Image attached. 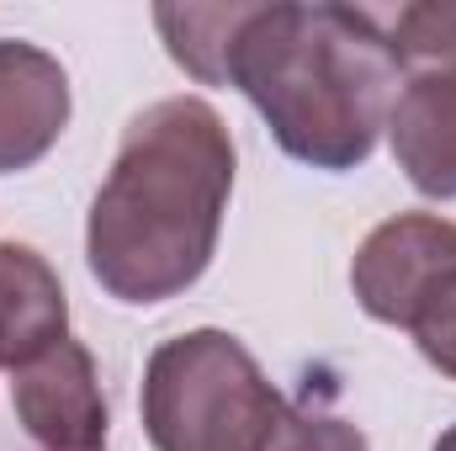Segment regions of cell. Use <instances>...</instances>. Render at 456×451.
I'll use <instances>...</instances> for the list:
<instances>
[{
  "label": "cell",
  "instance_id": "cell-9",
  "mask_svg": "<svg viewBox=\"0 0 456 451\" xmlns=\"http://www.w3.org/2000/svg\"><path fill=\"white\" fill-rule=\"evenodd\" d=\"M249 5H159L154 27L165 32L170 59L202 80V86H228V53H233V32L244 21Z\"/></svg>",
  "mask_w": 456,
  "mask_h": 451
},
{
  "label": "cell",
  "instance_id": "cell-12",
  "mask_svg": "<svg viewBox=\"0 0 456 451\" xmlns=\"http://www.w3.org/2000/svg\"><path fill=\"white\" fill-rule=\"evenodd\" d=\"M265 451H371V447H366L361 425H350L345 414L314 409V404H292Z\"/></svg>",
  "mask_w": 456,
  "mask_h": 451
},
{
  "label": "cell",
  "instance_id": "cell-13",
  "mask_svg": "<svg viewBox=\"0 0 456 451\" xmlns=\"http://www.w3.org/2000/svg\"><path fill=\"white\" fill-rule=\"evenodd\" d=\"M436 451H456V425H452V430H441V436H436Z\"/></svg>",
  "mask_w": 456,
  "mask_h": 451
},
{
  "label": "cell",
  "instance_id": "cell-6",
  "mask_svg": "<svg viewBox=\"0 0 456 451\" xmlns=\"http://www.w3.org/2000/svg\"><path fill=\"white\" fill-rule=\"evenodd\" d=\"M69 127L64 64L21 37H0V176L32 170Z\"/></svg>",
  "mask_w": 456,
  "mask_h": 451
},
{
  "label": "cell",
  "instance_id": "cell-8",
  "mask_svg": "<svg viewBox=\"0 0 456 451\" xmlns=\"http://www.w3.org/2000/svg\"><path fill=\"white\" fill-rule=\"evenodd\" d=\"M69 340V298L59 271L32 250L0 239V372H16Z\"/></svg>",
  "mask_w": 456,
  "mask_h": 451
},
{
  "label": "cell",
  "instance_id": "cell-11",
  "mask_svg": "<svg viewBox=\"0 0 456 451\" xmlns=\"http://www.w3.org/2000/svg\"><path fill=\"white\" fill-rule=\"evenodd\" d=\"M403 330L414 335L419 356H425L441 377L456 382V271H446V276L419 298V308L409 314Z\"/></svg>",
  "mask_w": 456,
  "mask_h": 451
},
{
  "label": "cell",
  "instance_id": "cell-10",
  "mask_svg": "<svg viewBox=\"0 0 456 451\" xmlns=\"http://www.w3.org/2000/svg\"><path fill=\"white\" fill-rule=\"evenodd\" d=\"M387 37H393L398 70H456V0L403 5Z\"/></svg>",
  "mask_w": 456,
  "mask_h": 451
},
{
  "label": "cell",
  "instance_id": "cell-4",
  "mask_svg": "<svg viewBox=\"0 0 456 451\" xmlns=\"http://www.w3.org/2000/svg\"><path fill=\"white\" fill-rule=\"evenodd\" d=\"M446 271H456V224L436 213H398L361 239L350 260V287L377 324L403 330L419 298Z\"/></svg>",
  "mask_w": 456,
  "mask_h": 451
},
{
  "label": "cell",
  "instance_id": "cell-5",
  "mask_svg": "<svg viewBox=\"0 0 456 451\" xmlns=\"http://www.w3.org/2000/svg\"><path fill=\"white\" fill-rule=\"evenodd\" d=\"M11 409L43 451H107V398L96 356L80 340H59L37 361L16 366Z\"/></svg>",
  "mask_w": 456,
  "mask_h": 451
},
{
  "label": "cell",
  "instance_id": "cell-7",
  "mask_svg": "<svg viewBox=\"0 0 456 451\" xmlns=\"http://www.w3.org/2000/svg\"><path fill=\"white\" fill-rule=\"evenodd\" d=\"M393 160L419 197H456V70H403L387 112Z\"/></svg>",
  "mask_w": 456,
  "mask_h": 451
},
{
  "label": "cell",
  "instance_id": "cell-3",
  "mask_svg": "<svg viewBox=\"0 0 456 451\" xmlns=\"http://www.w3.org/2000/svg\"><path fill=\"white\" fill-rule=\"evenodd\" d=\"M281 414L287 398L228 330H186L143 366V430L154 451H265Z\"/></svg>",
  "mask_w": 456,
  "mask_h": 451
},
{
  "label": "cell",
  "instance_id": "cell-1",
  "mask_svg": "<svg viewBox=\"0 0 456 451\" xmlns=\"http://www.w3.org/2000/svg\"><path fill=\"white\" fill-rule=\"evenodd\" d=\"M233 197V138L202 96H165L127 122L91 202L86 260L102 292L154 308L202 282Z\"/></svg>",
  "mask_w": 456,
  "mask_h": 451
},
{
  "label": "cell",
  "instance_id": "cell-2",
  "mask_svg": "<svg viewBox=\"0 0 456 451\" xmlns=\"http://www.w3.org/2000/svg\"><path fill=\"white\" fill-rule=\"evenodd\" d=\"M228 86L255 102L271 138L297 165L355 170L387 127L403 70L371 11L271 0L244 11L228 53Z\"/></svg>",
  "mask_w": 456,
  "mask_h": 451
}]
</instances>
